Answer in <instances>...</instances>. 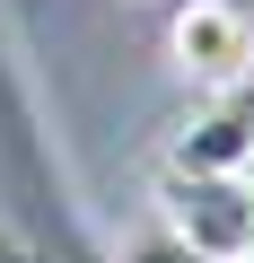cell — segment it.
Segmentation results:
<instances>
[{
    "label": "cell",
    "mask_w": 254,
    "mask_h": 263,
    "mask_svg": "<svg viewBox=\"0 0 254 263\" xmlns=\"http://www.w3.org/2000/svg\"><path fill=\"white\" fill-rule=\"evenodd\" d=\"M158 211L193 263H254V176H175L167 167Z\"/></svg>",
    "instance_id": "cell-1"
},
{
    "label": "cell",
    "mask_w": 254,
    "mask_h": 263,
    "mask_svg": "<svg viewBox=\"0 0 254 263\" xmlns=\"http://www.w3.org/2000/svg\"><path fill=\"white\" fill-rule=\"evenodd\" d=\"M245 176H254V167H245Z\"/></svg>",
    "instance_id": "cell-6"
},
{
    "label": "cell",
    "mask_w": 254,
    "mask_h": 263,
    "mask_svg": "<svg viewBox=\"0 0 254 263\" xmlns=\"http://www.w3.org/2000/svg\"><path fill=\"white\" fill-rule=\"evenodd\" d=\"M132 263H193V254H184V246L167 237V246H149V254H132Z\"/></svg>",
    "instance_id": "cell-4"
},
{
    "label": "cell",
    "mask_w": 254,
    "mask_h": 263,
    "mask_svg": "<svg viewBox=\"0 0 254 263\" xmlns=\"http://www.w3.org/2000/svg\"><path fill=\"white\" fill-rule=\"evenodd\" d=\"M167 62L219 97V88H245L254 79V18L237 9V0H184V9L167 18Z\"/></svg>",
    "instance_id": "cell-2"
},
{
    "label": "cell",
    "mask_w": 254,
    "mask_h": 263,
    "mask_svg": "<svg viewBox=\"0 0 254 263\" xmlns=\"http://www.w3.org/2000/svg\"><path fill=\"white\" fill-rule=\"evenodd\" d=\"M0 263H27V254H18V246H0Z\"/></svg>",
    "instance_id": "cell-5"
},
{
    "label": "cell",
    "mask_w": 254,
    "mask_h": 263,
    "mask_svg": "<svg viewBox=\"0 0 254 263\" xmlns=\"http://www.w3.org/2000/svg\"><path fill=\"white\" fill-rule=\"evenodd\" d=\"M245 167H254V79L202 97L175 132V176H245Z\"/></svg>",
    "instance_id": "cell-3"
}]
</instances>
